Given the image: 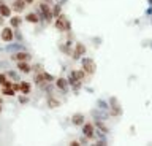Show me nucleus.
<instances>
[{"instance_id": "obj_1", "label": "nucleus", "mask_w": 152, "mask_h": 146, "mask_svg": "<svg viewBox=\"0 0 152 146\" xmlns=\"http://www.w3.org/2000/svg\"><path fill=\"white\" fill-rule=\"evenodd\" d=\"M37 13H38V16H40V18H45L46 22H51L52 21V16H54V15H52L51 7L48 5L46 2H41L40 5H38V11Z\"/></svg>"}, {"instance_id": "obj_2", "label": "nucleus", "mask_w": 152, "mask_h": 146, "mask_svg": "<svg viewBox=\"0 0 152 146\" xmlns=\"http://www.w3.org/2000/svg\"><path fill=\"white\" fill-rule=\"evenodd\" d=\"M0 38H2L3 43H11L14 40V29L13 27H3L2 32H0Z\"/></svg>"}, {"instance_id": "obj_3", "label": "nucleus", "mask_w": 152, "mask_h": 146, "mask_svg": "<svg viewBox=\"0 0 152 146\" xmlns=\"http://www.w3.org/2000/svg\"><path fill=\"white\" fill-rule=\"evenodd\" d=\"M95 68H97V65H95V62L92 59H89V57H86L83 60V70L87 75H94L95 73Z\"/></svg>"}, {"instance_id": "obj_4", "label": "nucleus", "mask_w": 152, "mask_h": 146, "mask_svg": "<svg viewBox=\"0 0 152 146\" xmlns=\"http://www.w3.org/2000/svg\"><path fill=\"white\" fill-rule=\"evenodd\" d=\"M83 134H84L86 138H94V136H95V127H94V124H90V122H84Z\"/></svg>"}, {"instance_id": "obj_5", "label": "nucleus", "mask_w": 152, "mask_h": 146, "mask_svg": "<svg viewBox=\"0 0 152 146\" xmlns=\"http://www.w3.org/2000/svg\"><path fill=\"white\" fill-rule=\"evenodd\" d=\"M32 56L27 53V51H18V53H14L11 56V59L14 60V62H21V60H30Z\"/></svg>"}, {"instance_id": "obj_6", "label": "nucleus", "mask_w": 152, "mask_h": 146, "mask_svg": "<svg viewBox=\"0 0 152 146\" xmlns=\"http://www.w3.org/2000/svg\"><path fill=\"white\" fill-rule=\"evenodd\" d=\"M56 27L59 30H62V32H68V29H70V26H68V22H66V19L64 16H59L57 18V21H56Z\"/></svg>"}, {"instance_id": "obj_7", "label": "nucleus", "mask_w": 152, "mask_h": 146, "mask_svg": "<svg viewBox=\"0 0 152 146\" xmlns=\"http://www.w3.org/2000/svg\"><path fill=\"white\" fill-rule=\"evenodd\" d=\"M26 7H27V3H26V0H14L13 2V11L14 13H22L24 10H26Z\"/></svg>"}, {"instance_id": "obj_8", "label": "nucleus", "mask_w": 152, "mask_h": 146, "mask_svg": "<svg viewBox=\"0 0 152 146\" xmlns=\"http://www.w3.org/2000/svg\"><path fill=\"white\" fill-rule=\"evenodd\" d=\"M18 70L21 73H30L32 72V65L28 64V60H21V62H16Z\"/></svg>"}, {"instance_id": "obj_9", "label": "nucleus", "mask_w": 152, "mask_h": 146, "mask_svg": "<svg viewBox=\"0 0 152 146\" xmlns=\"http://www.w3.org/2000/svg\"><path fill=\"white\" fill-rule=\"evenodd\" d=\"M83 54H86V46L83 43H76L75 51H73V56H71V57H73V59H79Z\"/></svg>"}, {"instance_id": "obj_10", "label": "nucleus", "mask_w": 152, "mask_h": 146, "mask_svg": "<svg viewBox=\"0 0 152 146\" xmlns=\"http://www.w3.org/2000/svg\"><path fill=\"white\" fill-rule=\"evenodd\" d=\"M0 16L2 18H10L11 16V8L8 5H5L3 2H0Z\"/></svg>"}, {"instance_id": "obj_11", "label": "nucleus", "mask_w": 152, "mask_h": 146, "mask_svg": "<svg viewBox=\"0 0 152 146\" xmlns=\"http://www.w3.org/2000/svg\"><path fill=\"white\" fill-rule=\"evenodd\" d=\"M40 19L41 18L38 16V13H28V15H26V21L30 22V24H38Z\"/></svg>"}, {"instance_id": "obj_12", "label": "nucleus", "mask_w": 152, "mask_h": 146, "mask_svg": "<svg viewBox=\"0 0 152 146\" xmlns=\"http://www.w3.org/2000/svg\"><path fill=\"white\" fill-rule=\"evenodd\" d=\"M56 86L60 89V91H66L68 89V79L65 78H57L56 79Z\"/></svg>"}, {"instance_id": "obj_13", "label": "nucleus", "mask_w": 152, "mask_h": 146, "mask_svg": "<svg viewBox=\"0 0 152 146\" xmlns=\"http://www.w3.org/2000/svg\"><path fill=\"white\" fill-rule=\"evenodd\" d=\"M2 95L13 97V95H16V91L13 89V86H5V87H2Z\"/></svg>"}, {"instance_id": "obj_14", "label": "nucleus", "mask_w": 152, "mask_h": 146, "mask_svg": "<svg viewBox=\"0 0 152 146\" xmlns=\"http://www.w3.org/2000/svg\"><path fill=\"white\" fill-rule=\"evenodd\" d=\"M21 16H13V18H10V26L13 27V29H19V26H21Z\"/></svg>"}, {"instance_id": "obj_15", "label": "nucleus", "mask_w": 152, "mask_h": 146, "mask_svg": "<svg viewBox=\"0 0 152 146\" xmlns=\"http://www.w3.org/2000/svg\"><path fill=\"white\" fill-rule=\"evenodd\" d=\"M19 84H21V94H30L32 91V86H30V83H27V81H19Z\"/></svg>"}, {"instance_id": "obj_16", "label": "nucleus", "mask_w": 152, "mask_h": 146, "mask_svg": "<svg viewBox=\"0 0 152 146\" xmlns=\"http://www.w3.org/2000/svg\"><path fill=\"white\" fill-rule=\"evenodd\" d=\"M73 124H75V125L84 124V116H83V114H75V116H73Z\"/></svg>"}, {"instance_id": "obj_17", "label": "nucleus", "mask_w": 152, "mask_h": 146, "mask_svg": "<svg viewBox=\"0 0 152 146\" xmlns=\"http://www.w3.org/2000/svg\"><path fill=\"white\" fill-rule=\"evenodd\" d=\"M13 89L16 92H21V84H19V81L18 83H13Z\"/></svg>"}, {"instance_id": "obj_18", "label": "nucleus", "mask_w": 152, "mask_h": 146, "mask_svg": "<svg viewBox=\"0 0 152 146\" xmlns=\"http://www.w3.org/2000/svg\"><path fill=\"white\" fill-rule=\"evenodd\" d=\"M19 102H21V103H26V102H27V97H21V98H19Z\"/></svg>"}, {"instance_id": "obj_19", "label": "nucleus", "mask_w": 152, "mask_h": 146, "mask_svg": "<svg viewBox=\"0 0 152 146\" xmlns=\"http://www.w3.org/2000/svg\"><path fill=\"white\" fill-rule=\"evenodd\" d=\"M0 113H2V98H0Z\"/></svg>"}]
</instances>
